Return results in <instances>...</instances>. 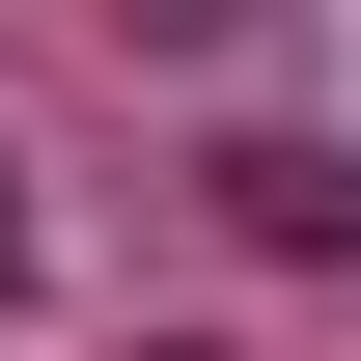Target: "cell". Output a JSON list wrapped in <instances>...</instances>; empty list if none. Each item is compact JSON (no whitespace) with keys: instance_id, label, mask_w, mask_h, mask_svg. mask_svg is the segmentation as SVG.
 Wrapping results in <instances>:
<instances>
[{"instance_id":"obj_1","label":"cell","mask_w":361,"mask_h":361,"mask_svg":"<svg viewBox=\"0 0 361 361\" xmlns=\"http://www.w3.org/2000/svg\"><path fill=\"white\" fill-rule=\"evenodd\" d=\"M223 223L250 250H361V167H334V139H223Z\"/></svg>"},{"instance_id":"obj_2","label":"cell","mask_w":361,"mask_h":361,"mask_svg":"<svg viewBox=\"0 0 361 361\" xmlns=\"http://www.w3.org/2000/svg\"><path fill=\"white\" fill-rule=\"evenodd\" d=\"M167 28H250V0H167Z\"/></svg>"}]
</instances>
